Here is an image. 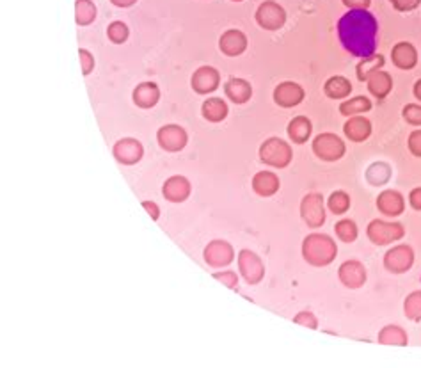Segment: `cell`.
I'll list each match as a JSON object with an SVG mask.
<instances>
[{
  "label": "cell",
  "instance_id": "obj_41",
  "mask_svg": "<svg viewBox=\"0 0 421 368\" xmlns=\"http://www.w3.org/2000/svg\"><path fill=\"white\" fill-rule=\"evenodd\" d=\"M79 57H81L82 73H84V75H89V73L93 72V68H94V57L89 54L88 50L79 52Z\"/></svg>",
  "mask_w": 421,
  "mask_h": 368
},
{
  "label": "cell",
  "instance_id": "obj_33",
  "mask_svg": "<svg viewBox=\"0 0 421 368\" xmlns=\"http://www.w3.org/2000/svg\"><path fill=\"white\" fill-rule=\"evenodd\" d=\"M336 235L343 242H354L358 238V226H356L354 221L343 219L340 223H336Z\"/></svg>",
  "mask_w": 421,
  "mask_h": 368
},
{
  "label": "cell",
  "instance_id": "obj_32",
  "mask_svg": "<svg viewBox=\"0 0 421 368\" xmlns=\"http://www.w3.org/2000/svg\"><path fill=\"white\" fill-rule=\"evenodd\" d=\"M404 309L407 318H411V320L414 322L421 320V292L409 294L404 303Z\"/></svg>",
  "mask_w": 421,
  "mask_h": 368
},
{
  "label": "cell",
  "instance_id": "obj_18",
  "mask_svg": "<svg viewBox=\"0 0 421 368\" xmlns=\"http://www.w3.org/2000/svg\"><path fill=\"white\" fill-rule=\"evenodd\" d=\"M164 198L173 201V203H180L185 201L190 194V183L185 176H171L167 182L164 183Z\"/></svg>",
  "mask_w": 421,
  "mask_h": 368
},
{
  "label": "cell",
  "instance_id": "obj_8",
  "mask_svg": "<svg viewBox=\"0 0 421 368\" xmlns=\"http://www.w3.org/2000/svg\"><path fill=\"white\" fill-rule=\"evenodd\" d=\"M256 20L258 23H260V27H263L265 30H278L285 25L287 13H285V9H283L281 6L269 0V2H263V4L258 8Z\"/></svg>",
  "mask_w": 421,
  "mask_h": 368
},
{
  "label": "cell",
  "instance_id": "obj_39",
  "mask_svg": "<svg viewBox=\"0 0 421 368\" xmlns=\"http://www.w3.org/2000/svg\"><path fill=\"white\" fill-rule=\"evenodd\" d=\"M389 2H391L396 11H402V13L413 11V9H416L421 4V0H389Z\"/></svg>",
  "mask_w": 421,
  "mask_h": 368
},
{
  "label": "cell",
  "instance_id": "obj_24",
  "mask_svg": "<svg viewBox=\"0 0 421 368\" xmlns=\"http://www.w3.org/2000/svg\"><path fill=\"white\" fill-rule=\"evenodd\" d=\"M224 91H226V96L235 103H245L253 94V88L244 79H232L227 81L224 85Z\"/></svg>",
  "mask_w": 421,
  "mask_h": 368
},
{
  "label": "cell",
  "instance_id": "obj_46",
  "mask_svg": "<svg viewBox=\"0 0 421 368\" xmlns=\"http://www.w3.org/2000/svg\"><path fill=\"white\" fill-rule=\"evenodd\" d=\"M110 2H112L114 6H118V8H130L137 0H110Z\"/></svg>",
  "mask_w": 421,
  "mask_h": 368
},
{
  "label": "cell",
  "instance_id": "obj_28",
  "mask_svg": "<svg viewBox=\"0 0 421 368\" xmlns=\"http://www.w3.org/2000/svg\"><path fill=\"white\" fill-rule=\"evenodd\" d=\"M379 343H384V345H407V333L398 326H386L379 333Z\"/></svg>",
  "mask_w": 421,
  "mask_h": 368
},
{
  "label": "cell",
  "instance_id": "obj_3",
  "mask_svg": "<svg viewBox=\"0 0 421 368\" xmlns=\"http://www.w3.org/2000/svg\"><path fill=\"white\" fill-rule=\"evenodd\" d=\"M260 159L261 162L272 165V167H287L291 162V148L290 144L285 141L278 139V137H270L265 143L261 144L260 148Z\"/></svg>",
  "mask_w": 421,
  "mask_h": 368
},
{
  "label": "cell",
  "instance_id": "obj_35",
  "mask_svg": "<svg viewBox=\"0 0 421 368\" xmlns=\"http://www.w3.org/2000/svg\"><path fill=\"white\" fill-rule=\"evenodd\" d=\"M107 36L112 43H123L128 38V27L123 21H114L107 29Z\"/></svg>",
  "mask_w": 421,
  "mask_h": 368
},
{
  "label": "cell",
  "instance_id": "obj_23",
  "mask_svg": "<svg viewBox=\"0 0 421 368\" xmlns=\"http://www.w3.org/2000/svg\"><path fill=\"white\" fill-rule=\"evenodd\" d=\"M253 189L256 191V194L263 196V198L274 196L279 191V178L274 173L261 171V173L254 174Z\"/></svg>",
  "mask_w": 421,
  "mask_h": 368
},
{
  "label": "cell",
  "instance_id": "obj_1",
  "mask_svg": "<svg viewBox=\"0 0 421 368\" xmlns=\"http://www.w3.org/2000/svg\"><path fill=\"white\" fill-rule=\"evenodd\" d=\"M379 23L367 9H350L338 21V34L341 45L356 57H370L377 47Z\"/></svg>",
  "mask_w": 421,
  "mask_h": 368
},
{
  "label": "cell",
  "instance_id": "obj_31",
  "mask_svg": "<svg viewBox=\"0 0 421 368\" xmlns=\"http://www.w3.org/2000/svg\"><path fill=\"white\" fill-rule=\"evenodd\" d=\"M75 17L79 25H89L96 18V8L91 0H76Z\"/></svg>",
  "mask_w": 421,
  "mask_h": 368
},
{
  "label": "cell",
  "instance_id": "obj_42",
  "mask_svg": "<svg viewBox=\"0 0 421 368\" xmlns=\"http://www.w3.org/2000/svg\"><path fill=\"white\" fill-rule=\"evenodd\" d=\"M214 278H215V280L223 281V283L226 285L227 288H232V290H235L236 283H238V280H236V272H233V271L223 272V274H219V272H217V274H214Z\"/></svg>",
  "mask_w": 421,
  "mask_h": 368
},
{
  "label": "cell",
  "instance_id": "obj_20",
  "mask_svg": "<svg viewBox=\"0 0 421 368\" xmlns=\"http://www.w3.org/2000/svg\"><path fill=\"white\" fill-rule=\"evenodd\" d=\"M345 136L354 143H362L367 141L371 134V123L362 116H352L343 127Z\"/></svg>",
  "mask_w": 421,
  "mask_h": 368
},
{
  "label": "cell",
  "instance_id": "obj_25",
  "mask_svg": "<svg viewBox=\"0 0 421 368\" xmlns=\"http://www.w3.org/2000/svg\"><path fill=\"white\" fill-rule=\"evenodd\" d=\"M324 91L325 94H327L329 98H333V100H343V98L349 96L350 91H352V84H350V81L345 79V76H331V79L325 82Z\"/></svg>",
  "mask_w": 421,
  "mask_h": 368
},
{
  "label": "cell",
  "instance_id": "obj_37",
  "mask_svg": "<svg viewBox=\"0 0 421 368\" xmlns=\"http://www.w3.org/2000/svg\"><path fill=\"white\" fill-rule=\"evenodd\" d=\"M404 118L405 121L411 123V125L421 127V105H416V103H409V105H405Z\"/></svg>",
  "mask_w": 421,
  "mask_h": 368
},
{
  "label": "cell",
  "instance_id": "obj_26",
  "mask_svg": "<svg viewBox=\"0 0 421 368\" xmlns=\"http://www.w3.org/2000/svg\"><path fill=\"white\" fill-rule=\"evenodd\" d=\"M288 136L297 144L306 143L311 136V121L308 118H304V116H297L288 125Z\"/></svg>",
  "mask_w": 421,
  "mask_h": 368
},
{
  "label": "cell",
  "instance_id": "obj_15",
  "mask_svg": "<svg viewBox=\"0 0 421 368\" xmlns=\"http://www.w3.org/2000/svg\"><path fill=\"white\" fill-rule=\"evenodd\" d=\"M274 100L281 107H295L304 100V89L295 82H283L276 88Z\"/></svg>",
  "mask_w": 421,
  "mask_h": 368
},
{
  "label": "cell",
  "instance_id": "obj_19",
  "mask_svg": "<svg viewBox=\"0 0 421 368\" xmlns=\"http://www.w3.org/2000/svg\"><path fill=\"white\" fill-rule=\"evenodd\" d=\"M377 208L384 216H400L405 208L404 196L396 191H384L377 198Z\"/></svg>",
  "mask_w": 421,
  "mask_h": 368
},
{
  "label": "cell",
  "instance_id": "obj_45",
  "mask_svg": "<svg viewBox=\"0 0 421 368\" xmlns=\"http://www.w3.org/2000/svg\"><path fill=\"white\" fill-rule=\"evenodd\" d=\"M143 207L146 208V212L152 216V219H158V216H161V208L156 207L153 201H143Z\"/></svg>",
  "mask_w": 421,
  "mask_h": 368
},
{
  "label": "cell",
  "instance_id": "obj_22",
  "mask_svg": "<svg viewBox=\"0 0 421 368\" xmlns=\"http://www.w3.org/2000/svg\"><path fill=\"white\" fill-rule=\"evenodd\" d=\"M367 84H368V89H370V93L373 94L377 100H384V98L389 94V91H391L393 79L389 73L380 72L379 70V72L371 73V75L368 76Z\"/></svg>",
  "mask_w": 421,
  "mask_h": 368
},
{
  "label": "cell",
  "instance_id": "obj_14",
  "mask_svg": "<svg viewBox=\"0 0 421 368\" xmlns=\"http://www.w3.org/2000/svg\"><path fill=\"white\" fill-rule=\"evenodd\" d=\"M338 274H340L341 283L349 288H359L367 281V269H364L361 262H356V260L343 263Z\"/></svg>",
  "mask_w": 421,
  "mask_h": 368
},
{
  "label": "cell",
  "instance_id": "obj_29",
  "mask_svg": "<svg viewBox=\"0 0 421 368\" xmlns=\"http://www.w3.org/2000/svg\"><path fill=\"white\" fill-rule=\"evenodd\" d=\"M370 109H371V102L367 96L350 98V100H347V102H343L340 105V112L343 116L362 114V112H368Z\"/></svg>",
  "mask_w": 421,
  "mask_h": 368
},
{
  "label": "cell",
  "instance_id": "obj_12",
  "mask_svg": "<svg viewBox=\"0 0 421 368\" xmlns=\"http://www.w3.org/2000/svg\"><path fill=\"white\" fill-rule=\"evenodd\" d=\"M220 75L219 72L212 66H201L198 72L192 76V88H194L196 93L199 94H208L212 91L219 88Z\"/></svg>",
  "mask_w": 421,
  "mask_h": 368
},
{
  "label": "cell",
  "instance_id": "obj_21",
  "mask_svg": "<svg viewBox=\"0 0 421 368\" xmlns=\"http://www.w3.org/2000/svg\"><path fill=\"white\" fill-rule=\"evenodd\" d=\"M158 98H161V91H158V85L153 84V82H143L134 91L135 105L143 107V109L156 105Z\"/></svg>",
  "mask_w": 421,
  "mask_h": 368
},
{
  "label": "cell",
  "instance_id": "obj_10",
  "mask_svg": "<svg viewBox=\"0 0 421 368\" xmlns=\"http://www.w3.org/2000/svg\"><path fill=\"white\" fill-rule=\"evenodd\" d=\"M144 155V148L143 144L139 143L137 139H132V137H127V139H121L116 143L114 146V157L116 161L121 162V164H137V162L143 159Z\"/></svg>",
  "mask_w": 421,
  "mask_h": 368
},
{
  "label": "cell",
  "instance_id": "obj_48",
  "mask_svg": "<svg viewBox=\"0 0 421 368\" xmlns=\"http://www.w3.org/2000/svg\"><path fill=\"white\" fill-rule=\"evenodd\" d=\"M236 2H240V0H236Z\"/></svg>",
  "mask_w": 421,
  "mask_h": 368
},
{
  "label": "cell",
  "instance_id": "obj_13",
  "mask_svg": "<svg viewBox=\"0 0 421 368\" xmlns=\"http://www.w3.org/2000/svg\"><path fill=\"white\" fill-rule=\"evenodd\" d=\"M233 247L224 241H214L207 245L205 249V260L212 267H224L233 262Z\"/></svg>",
  "mask_w": 421,
  "mask_h": 368
},
{
  "label": "cell",
  "instance_id": "obj_7",
  "mask_svg": "<svg viewBox=\"0 0 421 368\" xmlns=\"http://www.w3.org/2000/svg\"><path fill=\"white\" fill-rule=\"evenodd\" d=\"M414 263V251L409 245H395L393 249H389L384 256V265L393 274H402L407 272Z\"/></svg>",
  "mask_w": 421,
  "mask_h": 368
},
{
  "label": "cell",
  "instance_id": "obj_43",
  "mask_svg": "<svg viewBox=\"0 0 421 368\" xmlns=\"http://www.w3.org/2000/svg\"><path fill=\"white\" fill-rule=\"evenodd\" d=\"M409 203H411L413 208H416V210H421V187L411 191V194H409Z\"/></svg>",
  "mask_w": 421,
  "mask_h": 368
},
{
  "label": "cell",
  "instance_id": "obj_4",
  "mask_svg": "<svg viewBox=\"0 0 421 368\" xmlns=\"http://www.w3.org/2000/svg\"><path fill=\"white\" fill-rule=\"evenodd\" d=\"M313 152L322 161L334 162L345 155V144L334 134H320L313 141Z\"/></svg>",
  "mask_w": 421,
  "mask_h": 368
},
{
  "label": "cell",
  "instance_id": "obj_17",
  "mask_svg": "<svg viewBox=\"0 0 421 368\" xmlns=\"http://www.w3.org/2000/svg\"><path fill=\"white\" fill-rule=\"evenodd\" d=\"M391 57L396 68L400 70H413L418 64V50L414 48V45L407 41L395 45L391 50Z\"/></svg>",
  "mask_w": 421,
  "mask_h": 368
},
{
  "label": "cell",
  "instance_id": "obj_38",
  "mask_svg": "<svg viewBox=\"0 0 421 368\" xmlns=\"http://www.w3.org/2000/svg\"><path fill=\"white\" fill-rule=\"evenodd\" d=\"M294 322L295 324H299V326L309 327V329H316V327H318V322H316L315 315L309 314V311H302V314H299L294 318Z\"/></svg>",
  "mask_w": 421,
  "mask_h": 368
},
{
  "label": "cell",
  "instance_id": "obj_47",
  "mask_svg": "<svg viewBox=\"0 0 421 368\" xmlns=\"http://www.w3.org/2000/svg\"><path fill=\"white\" fill-rule=\"evenodd\" d=\"M414 96L421 102V81H418L416 84H414Z\"/></svg>",
  "mask_w": 421,
  "mask_h": 368
},
{
  "label": "cell",
  "instance_id": "obj_11",
  "mask_svg": "<svg viewBox=\"0 0 421 368\" xmlns=\"http://www.w3.org/2000/svg\"><path fill=\"white\" fill-rule=\"evenodd\" d=\"M156 139L162 148L167 152H180L185 148L187 144V132L178 125H165L158 130Z\"/></svg>",
  "mask_w": 421,
  "mask_h": 368
},
{
  "label": "cell",
  "instance_id": "obj_30",
  "mask_svg": "<svg viewBox=\"0 0 421 368\" xmlns=\"http://www.w3.org/2000/svg\"><path fill=\"white\" fill-rule=\"evenodd\" d=\"M384 57L382 55H370V57H364L361 63L358 64V79L361 82H364L371 73L379 72L384 66Z\"/></svg>",
  "mask_w": 421,
  "mask_h": 368
},
{
  "label": "cell",
  "instance_id": "obj_44",
  "mask_svg": "<svg viewBox=\"0 0 421 368\" xmlns=\"http://www.w3.org/2000/svg\"><path fill=\"white\" fill-rule=\"evenodd\" d=\"M371 0H343V4L350 9H367Z\"/></svg>",
  "mask_w": 421,
  "mask_h": 368
},
{
  "label": "cell",
  "instance_id": "obj_2",
  "mask_svg": "<svg viewBox=\"0 0 421 368\" xmlns=\"http://www.w3.org/2000/svg\"><path fill=\"white\" fill-rule=\"evenodd\" d=\"M302 254L304 258H306V262L311 263V265L325 267L336 258L338 247L329 235L313 233V235L304 238Z\"/></svg>",
  "mask_w": 421,
  "mask_h": 368
},
{
  "label": "cell",
  "instance_id": "obj_9",
  "mask_svg": "<svg viewBox=\"0 0 421 368\" xmlns=\"http://www.w3.org/2000/svg\"><path fill=\"white\" fill-rule=\"evenodd\" d=\"M238 267H240V272L244 274L245 281L251 285H256L263 280L265 276V267L263 262L258 254H254L253 251L244 249L238 253Z\"/></svg>",
  "mask_w": 421,
  "mask_h": 368
},
{
  "label": "cell",
  "instance_id": "obj_16",
  "mask_svg": "<svg viewBox=\"0 0 421 368\" xmlns=\"http://www.w3.org/2000/svg\"><path fill=\"white\" fill-rule=\"evenodd\" d=\"M219 47L220 50H223V54L229 55V57H236V55H240L242 52L247 48V38H245L242 30H226V32L220 36Z\"/></svg>",
  "mask_w": 421,
  "mask_h": 368
},
{
  "label": "cell",
  "instance_id": "obj_36",
  "mask_svg": "<svg viewBox=\"0 0 421 368\" xmlns=\"http://www.w3.org/2000/svg\"><path fill=\"white\" fill-rule=\"evenodd\" d=\"M384 171H389L388 165H386V164H373L367 173L368 180H370L373 185H375V183H377V185H382V183H386L389 180V178H386V176H380V173H384Z\"/></svg>",
  "mask_w": 421,
  "mask_h": 368
},
{
  "label": "cell",
  "instance_id": "obj_40",
  "mask_svg": "<svg viewBox=\"0 0 421 368\" xmlns=\"http://www.w3.org/2000/svg\"><path fill=\"white\" fill-rule=\"evenodd\" d=\"M409 150L414 157H421V130H414L409 136Z\"/></svg>",
  "mask_w": 421,
  "mask_h": 368
},
{
  "label": "cell",
  "instance_id": "obj_34",
  "mask_svg": "<svg viewBox=\"0 0 421 368\" xmlns=\"http://www.w3.org/2000/svg\"><path fill=\"white\" fill-rule=\"evenodd\" d=\"M327 203L331 212H334V214H345V212L350 208V198L347 192L338 191L334 192V194H331Z\"/></svg>",
  "mask_w": 421,
  "mask_h": 368
},
{
  "label": "cell",
  "instance_id": "obj_6",
  "mask_svg": "<svg viewBox=\"0 0 421 368\" xmlns=\"http://www.w3.org/2000/svg\"><path fill=\"white\" fill-rule=\"evenodd\" d=\"M300 216H302L304 223L311 228H320L325 223V208H324V198L320 194H308L300 203Z\"/></svg>",
  "mask_w": 421,
  "mask_h": 368
},
{
  "label": "cell",
  "instance_id": "obj_5",
  "mask_svg": "<svg viewBox=\"0 0 421 368\" xmlns=\"http://www.w3.org/2000/svg\"><path fill=\"white\" fill-rule=\"evenodd\" d=\"M405 235L404 226L398 223H386V221H371L368 225V238L377 245H386L400 241Z\"/></svg>",
  "mask_w": 421,
  "mask_h": 368
},
{
  "label": "cell",
  "instance_id": "obj_27",
  "mask_svg": "<svg viewBox=\"0 0 421 368\" xmlns=\"http://www.w3.org/2000/svg\"><path fill=\"white\" fill-rule=\"evenodd\" d=\"M203 116L208 119V121L219 123L223 121L227 116V105L226 102H223L220 98H210L207 102L203 103Z\"/></svg>",
  "mask_w": 421,
  "mask_h": 368
}]
</instances>
